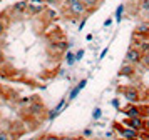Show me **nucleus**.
<instances>
[{
	"label": "nucleus",
	"instance_id": "obj_3",
	"mask_svg": "<svg viewBox=\"0 0 149 140\" xmlns=\"http://www.w3.org/2000/svg\"><path fill=\"white\" fill-rule=\"evenodd\" d=\"M124 99L127 100L129 103H137L141 97H139V92L134 87H127V88H124Z\"/></svg>",
	"mask_w": 149,
	"mask_h": 140
},
{
	"label": "nucleus",
	"instance_id": "obj_19",
	"mask_svg": "<svg viewBox=\"0 0 149 140\" xmlns=\"http://www.w3.org/2000/svg\"><path fill=\"white\" fill-rule=\"evenodd\" d=\"M0 140H12V137H10V133L8 132H0Z\"/></svg>",
	"mask_w": 149,
	"mask_h": 140
},
{
	"label": "nucleus",
	"instance_id": "obj_31",
	"mask_svg": "<svg viewBox=\"0 0 149 140\" xmlns=\"http://www.w3.org/2000/svg\"><path fill=\"white\" fill-rule=\"evenodd\" d=\"M106 53H107V47H106V48L101 52V59H104V57H106Z\"/></svg>",
	"mask_w": 149,
	"mask_h": 140
},
{
	"label": "nucleus",
	"instance_id": "obj_14",
	"mask_svg": "<svg viewBox=\"0 0 149 140\" xmlns=\"http://www.w3.org/2000/svg\"><path fill=\"white\" fill-rule=\"evenodd\" d=\"M82 2H84V5L87 7L89 10H91V8H94V7L99 3V0H82Z\"/></svg>",
	"mask_w": 149,
	"mask_h": 140
},
{
	"label": "nucleus",
	"instance_id": "obj_16",
	"mask_svg": "<svg viewBox=\"0 0 149 140\" xmlns=\"http://www.w3.org/2000/svg\"><path fill=\"white\" fill-rule=\"evenodd\" d=\"M65 59H67V63H69V65H72V63L75 62V53L67 52V55H65Z\"/></svg>",
	"mask_w": 149,
	"mask_h": 140
},
{
	"label": "nucleus",
	"instance_id": "obj_17",
	"mask_svg": "<svg viewBox=\"0 0 149 140\" xmlns=\"http://www.w3.org/2000/svg\"><path fill=\"white\" fill-rule=\"evenodd\" d=\"M32 103H34V102L30 99H20L19 100V105L20 107H29V105H32Z\"/></svg>",
	"mask_w": 149,
	"mask_h": 140
},
{
	"label": "nucleus",
	"instance_id": "obj_34",
	"mask_svg": "<svg viewBox=\"0 0 149 140\" xmlns=\"http://www.w3.org/2000/svg\"><path fill=\"white\" fill-rule=\"evenodd\" d=\"M112 105H114L116 108H119V102H117V100H112Z\"/></svg>",
	"mask_w": 149,
	"mask_h": 140
},
{
	"label": "nucleus",
	"instance_id": "obj_32",
	"mask_svg": "<svg viewBox=\"0 0 149 140\" xmlns=\"http://www.w3.org/2000/svg\"><path fill=\"white\" fill-rule=\"evenodd\" d=\"M111 22H112V19H107L106 22H104V27H109L111 25Z\"/></svg>",
	"mask_w": 149,
	"mask_h": 140
},
{
	"label": "nucleus",
	"instance_id": "obj_5",
	"mask_svg": "<svg viewBox=\"0 0 149 140\" xmlns=\"http://www.w3.org/2000/svg\"><path fill=\"white\" fill-rule=\"evenodd\" d=\"M29 10V2L27 0H22V2H17L15 5H12V13L14 15H22Z\"/></svg>",
	"mask_w": 149,
	"mask_h": 140
},
{
	"label": "nucleus",
	"instance_id": "obj_6",
	"mask_svg": "<svg viewBox=\"0 0 149 140\" xmlns=\"http://www.w3.org/2000/svg\"><path fill=\"white\" fill-rule=\"evenodd\" d=\"M127 127H132V128H136L137 132H139V130H144V128H146V125H144V119H142V117L129 119L127 120Z\"/></svg>",
	"mask_w": 149,
	"mask_h": 140
},
{
	"label": "nucleus",
	"instance_id": "obj_11",
	"mask_svg": "<svg viewBox=\"0 0 149 140\" xmlns=\"http://www.w3.org/2000/svg\"><path fill=\"white\" fill-rule=\"evenodd\" d=\"M30 15H37V13H42L45 12V5H40V7H35V5H29V10H27Z\"/></svg>",
	"mask_w": 149,
	"mask_h": 140
},
{
	"label": "nucleus",
	"instance_id": "obj_2",
	"mask_svg": "<svg viewBox=\"0 0 149 140\" xmlns=\"http://www.w3.org/2000/svg\"><path fill=\"white\" fill-rule=\"evenodd\" d=\"M142 60V53L139 48H134V47H131L126 53V63H131V65H137V63H141Z\"/></svg>",
	"mask_w": 149,
	"mask_h": 140
},
{
	"label": "nucleus",
	"instance_id": "obj_10",
	"mask_svg": "<svg viewBox=\"0 0 149 140\" xmlns=\"http://www.w3.org/2000/svg\"><path fill=\"white\" fill-rule=\"evenodd\" d=\"M50 48H52L54 52H57V53H62V52H65V50L69 48V45H67V42L61 40V42H57V43H52Z\"/></svg>",
	"mask_w": 149,
	"mask_h": 140
},
{
	"label": "nucleus",
	"instance_id": "obj_13",
	"mask_svg": "<svg viewBox=\"0 0 149 140\" xmlns=\"http://www.w3.org/2000/svg\"><path fill=\"white\" fill-rule=\"evenodd\" d=\"M124 8H126V5H119V7H117V10H116V22H121V20H122Z\"/></svg>",
	"mask_w": 149,
	"mask_h": 140
},
{
	"label": "nucleus",
	"instance_id": "obj_24",
	"mask_svg": "<svg viewBox=\"0 0 149 140\" xmlns=\"http://www.w3.org/2000/svg\"><path fill=\"white\" fill-rule=\"evenodd\" d=\"M45 140H64V139L57 137V135H45Z\"/></svg>",
	"mask_w": 149,
	"mask_h": 140
},
{
	"label": "nucleus",
	"instance_id": "obj_33",
	"mask_svg": "<svg viewBox=\"0 0 149 140\" xmlns=\"http://www.w3.org/2000/svg\"><path fill=\"white\" fill-rule=\"evenodd\" d=\"M144 125H146V128H148V130H149V117H148V119H146V120H144Z\"/></svg>",
	"mask_w": 149,
	"mask_h": 140
},
{
	"label": "nucleus",
	"instance_id": "obj_18",
	"mask_svg": "<svg viewBox=\"0 0 149 140\" xmlns=\"http://www.w3.org/2000/svg\"><path fill=\"white\" fill-rule=\"evenodd\" d=\"M148 30H149V25H148V23H142V25L137 27L136 33H142V32H148Z\"/></svg>",
	"mask_w": 149,
	"mask_h": 140
},
{
	"label": "nucleus",
	"instance_id": "obj_27",
	"mask_svg": "<svg viewBox=\"0 0 149 140\" xmlns=\"http://www.w3.org/2000/svg\"><path fill=\"white\" fill-rule=\"evenodd\" d=\"M59 2H61V0H45V3H47V5H57Z\"/></svg>",
	"mask_w": 149,
	"mask_h": 140
},
{
	"label": "nucleus",
	"instance_id": "obj_36",
	"mask_svg": "<svg viewBox=\"0 0 149 140\" xmlns=\"http://www.w3.org/2000/svg\"><path fill=\"white\" fill-rule=\"evenodd\" d=\"M34 140H45V137H40V139H34Z\"/></svg>",
	"mask_w": 149,
	"mask_h": 140
},
{
	"label": "nucleus",
	"instance_id": "obj_21",
	"mask_svg": "<svg viewBox=\"0 0 149 140\" xmlns=\"http://www.w3.org/2000/svg\"><path fill=\"white\" fill-rule=\"evenodd\" d=\"M57 115H59V110H57V108H54L52 112L49 113V120H54L55 117H57Z\"/></svg>",
	"mask_w": 149,
	"mask_h": 140
},
{
	"label": "nucleus",
	"instance_id": "obj_35",
	"mask_svg": "<svg viewBox=\"0 0 149 140\" xmlns=\"http://www.w3.org/2000/svg\"><path fill=\"white\" fill-rule=\"evenodd\" d=\"M2 57H3V53H2V45H0V60H2Z\"/></svg>",
	"mask_w": 149,
	"mask_h": 140
},
{
	"label": "nucleus",
	"instance_id": "obj_25",
	"mask_svg": "<svg viewBox=\"0 0 149 140\" xmlns=\"http://www.w3.org/2000/svg\"><path fill=\"white\" fill-rule=\"evenodd\" d=\"M84 57V50H79V52H75V60H81Z\"/></svg>",
	"mask_w": 149,
	"mask_h": 140
},
{
	"label": "nucleus",
	"instance_id": "obj_23",
	"mask_svg": "<svg viewBox=\"0 0 149 140\" xmlns=\"http://www.w3.org/2000/svg\"><path fill=\"white\" fill-rule=\"evenodd\" d=\"M3 32H5V22L0 19V37L3 35Z\"/></svg>",
	"mask_w": 149,
	"mask_h": 140
},
{
	"label": "nucleus",
	"instance_id": "obj_12",
	"mask_svg": "<svg viewBox=\"0 0 149 140\" xmlns=\"http://www.w3.org/2000/svg\"><path fill=\"white\" fill-rule=\"evenodd\" d=\"M44 110V107H42V103H39V102H34L32 105H30V113H37V112H42Z\"/></svg>",
	"mask_w": 149,
	"mask_h": 140
},
{
	"label": "nucleus",
	"instance_id": "obj_7",
	"mask_svg": "<svg viewBox=\"0 0 149 140\" xmlns=\"http://www.w3.org/2000/svg\"><path fill=\"white\" fill-rule=\"evenodd\" d=\"M121 137L124 140H136V139H137V130L132 128V127H126V128L122 130Z\"/></svg>",
	"mask_w": 149,
	"mask_h": 140
},
{
	"label": "nucleus",
	"instance_id": "obj_22",
	"mask_svg": "<svg viewBox=\"0 0 149 140\" xmlns=\"http://www.w3.org/2000/svg\"><path fill=\"white\" fill-rule=\"evenodd\" d=\"M79 2H82V0H64V3H65L67 7L74 5V3H79Z\"/></svg>",
	"mask_w": 149,
	"mask_h": 140
},
{
	"label": "nucleus",
	"instance_id": "obj_9",
	"mask_svg": "<svg viewBox=\"0 0 149 140\" xmlns=\"http://www.w3.org/2000/svg\"><path fill=\"white\" fill-rule=\"evenodd\" d=\"M136 70H134V65H131V63H124V65L119 68V75L121 77H131V75H134Z\"/></svg>",
	"mask_w": 149,
	"mask_h": 140
},
{
	"label": "nucleus",
	"instance_id": "obj_37",
	"mask_svg": "<svg viewBox=\"0 0 149 140\" xmlns=\"http://www.w3.org/2000/svg\"><path fill=\"white\" fill-rule=\"evenodd\" d=\"M136 140H142V139H141V137H137V139H136Z\"/></svg>",
	"mask_w": 149,
	"mask_h": 140
},
{
	"label": "nucleus",
	"instance_id": "obj_15",
	"mask_svg": "<svg viewBox=\"0 0 149 140\" xmlns=\"http://www.w3.org/2000/svg\"><path fill=\"white\" fill-rule=\"evenodd\" d=\"M101 115H102V110L99 108V107H95L94 112H92V119H94V120H99V119H101Z\"/></svg>",
	"mask_w": 149,
	"mask_h": 140
},
{
	"label": "nucleus",
	"instance_id": "obj_30",
	"mask_svg": "<svg viewBox=\"0 0 149 140\" xmlns=\"http://www.w3.org/2000/svg\"><path fill=\"white\" fill-rule=\"evenodd\" d=\"M84 25H86V19H82V22L79 23V30H82V28H84Z\"/></svg>",
	"mask_w": 149,
	"mask_h": 140
},
{
	"label": "nucleus",
	"instance_id": "obj_29",
	"mask_svg": "<svg viewBox=\"0 0 149 140\" xmlns=\"http://www.w3.org/2000/svg\"><path fill=\"white\" fill-rule=\"evenodd\" d=\"M84 135H86V137H91V135H92V130H91V128H86V130H84Z\"/></svg>",
	"mask_w": 149,
	"mask_h": 140
},
{
	"label": "nucleus",
	"instance_id": "obj_28",
	"mask_svg": "<svg viewBox=\"0 0 149 140\" xmlns=\"http://www.w3.org/2000/svg\"><path fill=\"white\" fill-rule=\"evenodd\" d=\"M47 17L49 19H55V12L54 10H47Z\"/></svg>",
	"mask_w": 149,
	"mask_h": 140
},
{
	"label": "nucleus",
	"instance_id": "obj_4",
	"mask_svg": "<svg viewBox=\"0 0 149 140\" xmlns=\"http://www.w3.org/2000/svg\"><path fill=\"white\" fill-rule=\"evenodd\" d=\"M124 113H126V117L127 119H136V117H144V113L141 112V108L139 107H136L134 103H129L126 108H124Z\"/></svg>",
	"mask_w": 149,
	"mask_h": 140
},
{
	"label": "nucleus",
	"instance_id": "obj_20",
	"mask_svg": "<svg viewBox=\"0 0 149 140\" xmlns=\"http://www.w3.org/2000/svg\"><path fill=\"white\" fill-rule=\"evenodd\" d=\"M141 63H142L144 67H148V68H149V53H146V55H142Z\"/></svg>",
	"mask_w": 149,
	"mask_h": 140
},
{
	"label": "nucleus",
	"instance_id": "obj_1",
	"mask_svg": "<svg viewBox=\"0 0 149 140\" xmlns=\"http://www.w3.org/2000/svg\"><path fill=\"white\" fill-rule=\"evenodd\" d=\"M89 12V8L84 5V2H79V3H74V5L67 7V13L72 15V17H86Z\"/></svg>",
	"mask_w": 149,
	"mask_h": 140
},
{
	"label": "nucleus",
	"instance_id": "obj_26",
	"mask_svg": "<svg viewBox=\"0 0 149 140\" xmlns=\"http://www.w3.org/2000/svg\"><path fill=\"white\" fill-rule=\"evenodd\" d=\"M142 8H144L146 12H149V0H144V2H142Z\"/></svg>",
	"mask_w": 149,
	"mask_h": 140
},
{
	"label": "nucleus",
	"instance_id": "obj_8",
	"mask_svg": "<svg viewBox=\"0 0 149 140\" xmlns=\"http://www.w3.org/2000/svg\"><path fill=\"white\" fill-rule=\"evenodd\" d=\"M86 85H87V79H82L81 82H79V83H77V85L72 88V92H70V95H69V100H74L75 97L79 95V92H81V90H82Z\"/></svg>",
	"mask_w": 149,
	"mask_h": 140
}]
</instances>
